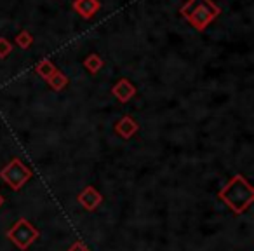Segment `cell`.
<instances>
[{
    "label": "cell",
    "instance_id": "cell-7",
    "mask_svg": "<svg viewBox=\"0 0 254 251\" xmlns=\"http://www.w3.org/2000/svg\"><path fill=\"white\" fill-rule=\"evenodd\" d=\"M78 201H80L82 204H84L87 209H94L96 206H98L99 202H101V195H99L98 192H96L92 187H89L87 190L82 192L80 197H78Z\"/></svg>",
    "mask_w": 254,
    "mask_h": 251
},
{
    "label": "cell",
    "instance_id": "cell-2",
    "mask_svg": "<svg viewBox=\"0 0 254 251\" xmlns=\"http://www.w3.org/2000/svg\"><path fill=\"white\" fill-rule=\"evenodd\" d=\"M7 237L19 248V250H26V248L39 237V232H37V229H33L26 220H18L16 225L7 232Z\"/></svg>",
    "mask_w": 254,
    "mask_h": 251
},
{
    "label": "cell",
    "instance_id": "cell-12",
    "mask_svg": "<svg viewBox=\"0 0 254 251\" xmlns=\"http://www.w3.org/2000/svg\"><path fill=\"white\" fill-rule=\"evenodd\" d=\"M11 51H12V44L9 42L7 39H2V37H0V58L9 56Z\"/></svg>",
    "mask_w": 254,
    "mask_h": 251
},
{
    "label": "cell",
    "instance_id": "cell-1",
    "mask_svg": "<svg viewBox=\"0 0 254 251\" xmlns=\"http://www.w3.org/2000/svg\"><path fill=\"white\" fill-rule=\"evenodd\" d=\"M180 12L191 23L195 30L202 32L212 19L218 18L219 7L212 0H188Z\"/></svg>",
    "mask_w": 254,
    "mask_h": 251
},
{
    "label": "cell",
    "instance_id": "cell-3",
    "mask_svg": "<svg viewBox=\"0 0 254 251\" xmlns=\"http://www.w3.org/2000/svg\"><path fill=\"white\" fill-rule=\"evenodd\" d=\"M30 174L32 173H30L28 167H26L19 159H14L4 171H2V173H0V176L4 178L12 188H19L26 180H28Z\"/></svg>",
    "mask_w": 254,
    "mask_h": 251
},
{
    "label": "cell",
    "instance_id": "cell-5",
    "mask_svg": "<svg viewBox=\"0 0 254 251\" xmlns=\"http://www.w3.org/2000/svg\"><path fill=\"white\" fill-rule=\"evenodd\" d=\"M112 92L115 94V98H119L120 101H129L132 96L136 94V87L132 85V82H129L127 79H122L119 81V84L112 89Z\"/></svg>",
    "mask_w": 254,
    "mask_h": 251
},
{
    "label": "cell",
    "instance_id": "cell-10",
    "mask_svg": "<svg viewBox=\"0 0 254 251\" xmlns=\"http://www.w3.org/2000/svg\"><path fill=\"white\" fill-rule=\"evenodd\" d=\"M84 67L87 68L91 74H96L98 70H101L103 67V60L98 56V54H91V56H87V60L84 61Z\"/></svg>",
    "mask_w": 254,
    "mask_h": 251
},
{
    "label": "cell",
    "instance_id": "cell-9",
    "mask_svg": "<svg viewBox=\"0 0 254 251\" xmlns=\"http://www.w3.org/2000/svg\"><path fill=\"white\" fill-rule=\"evenodd\" d=\"M56 70H58V68L54 67V65L51 63L49 60H44V61H40V63L35 67V72L40 75V77H44V79H46V81H47V79H49L51 75H53Z\"/></svg>",
    "mask_w": 254,
    "mask_h": 251
},
{
    "label": "cell",
    "instance_id": "cell-13",
    "mask_svg": "<svg viewBox=\"0 0 254 251\" xmlns=\"http://www.w3.org/2000/svg\"><path fill=\"white\" fill-rule=\"evenodd\" d=\"M0 204H2V197H0Z\"/></svg>",
    "mask_w": 254,
    "mask_h": 251
},
{
    "label": "cell",
    "instance_id": "cell-4",
    "mask_svg": "<svg viewBox=\"0 0 254 251\" xmlns=\"http://www.w3.org/2000/svg\"><path fill=\"white\" fill-rule=\"evenodd\" d=\"M73 9L82 18H92L99 11V0H75Z\"/></svg>",
    "mask_w": 254,
    "mask_h": 251
},
{
    "label": "cell",
    "instance_id": "cell-6",
    "mask_svg": "<svg viewBox=\"0 0 254 251\" xmlns=\"http://www.w3.org/2000/svg\"><path fill=\"white\" fill-rule=\"evenodd\" d=\"M115 131L119 133L120 136H124V138H129V136H132L138 131V124H136L131 117H124V119H120V122L117 124Z\"/></svg>",
    "mask_w": 254,
    "mask_h": 251
},
{
    "label": "cell",
    "instance_id": "cell-11",
    "mask_svg": "<svg viewBox=\"0 0 254 251\" xmlns=\"http://www.w3.org/2000/svg\"><path fill=\"white\" fill-rule=\"evenodd\" d=\"M33 42V37L30 35L26 30H23V32H19L18 35H16V44H18L19 47H23V49H28L30 46H32Z\"/></svg>",
    "mask_w": 254,
    "mask_h": 251
},
{
    "label": "cell",
    "instance_id": "cell-8",
    "mask_svg": "<svg viewBox=\"0 0 254 251\" xmlns=\"http://www.w3.org/2000/svg\"><path fill=\"white\" fill-rule=\"evenodd\" d=\"M47 82H49L51 87H53V89H56V91H60V89H63L64 85L68 84V79H66V75H64L63 72L56 70L53 75H51L49 79H47Z\"/></svg>",
    "mask_w": 254,
    "mask_h": 251
}]
</instances>
